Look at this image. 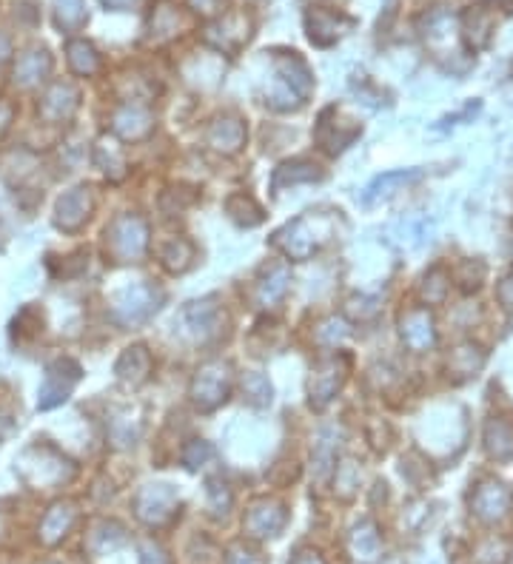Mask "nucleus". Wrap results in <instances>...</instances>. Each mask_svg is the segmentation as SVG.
Here are the masks:
<instances>
[{"instance_id": "nucleus-28", "label": "nucleus", "mask_w": 513, "mask_h": 564, "mask_svg": "<svg viewBox=\"0 0 513 564\" xmlns=\"http://www.w3.org/2000/svg\"><path fill=\"white\" fill-rule=\"evenodd\" d=\"M485 448L496 462H508L513 456V425L505 419H491L485 428Z\"/></svg>"}, {"instance_id": "nucleus-16", "label": "nucleus", "mask_w": 513, "mask_h": 564, "mask_svg": "<svg viewBox=\"0 0 513 564\" xmlns=\"http://www.w3.org/2000/svg\"><path fill=\"white\" fill-rule=\"evenodd\" d=\"M52 72V57L46 49H29L18 57L15 69H12V83L18 89H35Z\"/></svg>"}, {"instance_id": "nucleus-2", "label": "nucleus", "mask_w": 513, "mask_h": 564, "mask_svg": "<svg viewBox=\"0 0 513 564\" xmlns=\"http://www.w3.org/2000/svg\"><path fill=\"white\" fill-rule=\"evenodd\" d=\"M149 248V226L140 214H120L106 228V251L117 263H134Z\"/></svg>"}, {"instance_id": "nucleus-32", "label": "nucleus", "mask_w": 513, "mask_h": 564, "mask_svg": "<svg viewBox=\"0 0 513 564\" xmlns=\"http://www.w3.org/2000/svg\"><path fill=\"white\" fill-rule=\"evenodd\" d=\"M177 29H180V15H177V9L171 6L169 0H160V3L154 6L152 35L154 38H171V35H177Z\"/></svg>"}, {"instance_id": "nucleus-33", "label": "nucleus", "mask_w": 513, "mask_h": 564, "mask_svg": "<svg viewBox=\"0 0 513 564\" xmlns=\"http://www.w3.org/2000/svg\"><path fill=\"white\" fill-rule=\"evenodd\" d=\"M351 542H354V553H357V559H362V562H371V559H377V553H380V536H377L374 525L362 522V525L354 527V536H351Z\"/></svg>"}, {"instance_id": "nucleus-27", "label": "nucleus", "mask_w": 513, "mask_h": 564, "mask_svg": "<svg viewBox=\"0 0 513 564\" xmlns=\"http://www.w3.org/2000/svg\"><path fill=\"white\" fill-rule=\"evenodd\" d=\"M157 257H160V263H163L166 271L183 274L191 265V260H194V248L183 237H169V240H163V243L157 245Z\"/></svg>"}, {"instance_id": "nucleus-3", "label": "nucleus", "mask_w": 513, "mask_h": 564, "mask_svg": "<svg viewBox=\"0 0 513 564\" xmlns=\"http://www.w3.org/2000/svg\"><path fill=\"white\" fill-rule=\"evenodd\" d=\"M231 394V365L223 359H209L206 365L197 368L191 379V402L200 411H214L220 408Z\"/></svg>"}, {"instance_id": "nucleus-9", "label": "nucleus", "mask_w": 513, "mask_h": 564, "mask_svg": "<svg viewBox=\"0 0 513 564\" xmlns=\"http://www.w3.org/2000/svg\"><path fill=\"white\" fill-rule=\"evenodd\" d=\"M345 382V359L342 357H323L314 371H311V379H308V402L314 408H325L337 391Z\"/></svg>"}, {"instance_id": "nucleus-44", "label": "nucleus", "mask_w": 513, "mask_h": 564, "mask_svg": "<svg viewBox=\"0 0 513 564\" xmlns=\"http://www.w3.org/2000/svg\"><path fill=\"white\" fill-rule=\"evenodd\" d=\"M143 564H169V556H166V550L160 545H149L143 547Z\"/></svg>"}, {"instance_id": "nucleus-21", "label": "nucleus", "mask_w": 513, "mask_h": 564, "mask_svg": "<svg viewBox=\"0 0 513 564\" xmlns=\"http://www.w3.org/2000/svg\"><path fill=\"white\" fill-rule=\"evenodd\" d=\"M75 519V502H55L52 508L46 510L43 522H40V539H43V545H57V542L69 533V527L75 525Z\"/></svg>"}, {"instance_id": "nucleus-18", "label": "nucleus", "mask_w": 513, "mask_h": 564, "mask_svg": "<svg viewBox=\"0 0 513 564\" xmlns=\"http://www.w3.org/2000/svg\"><path fill=\"white\" fill-rule=\"evenodd\" d=\"M285 525V508L280 502H268L260 499L254 502L246 516V530L254 539H266V536H277Z\"/></svg>"}, {"instance_id": "nucleus-47", "label": "nucleus", "mask_w": 513, "mask_h": 564, "mask_svg": "<svg viewBox=\"0 0 513 564\" xmlns=\"http://www.w3.org/2000/svg\"><path fill=\"white\" fill-rule=\"evenodd\" d=\"M294 564H323V559H320L317 553H300V556L294 559Z\"/></svg>"}, {"instance_id": "nucleus-41", "label": "nucleus", "mask_w": 513, "mask_h": 564, "mask_svg": "<svg viewBox=\"0 0 513 564\" xmlns=\"http://www.w3.org/2000/svg\"><path fill=\"white\" fill-rule=\"evenodd\" d=\"M357 479H360V468H357V462H342L340 468H337V488H345V493H351V490H354Z\"/></svg>"}, {"instance_id": "nucleus-6", "label": "nucleus", "mask_w": 513, "mask_h": 564, "mask_svg": "<svg viewBox=\"0 0 513 564\" xmlns=\"http://www.w3.org/2000/svg\"><path fill=\"white\" fill-rule=\"evenodd\" d=\"M80 374H83V371H80V365H77L75 359L63 357L49 362L38 391L40 411H52L57 405H63V402L69 399V394L75 391L77 382H80Z\"/></svg>"}, {"instance_id": "nucleus-20", "label": "nucleus", "mask_w": 513, "mask_h": 564, "mask_svg": "<svg viewBox=\"0 0 513 564\" xmlns=\"http://www.w3.org/2000/svg\"><path fill=\"white\" fill-rule=\"evenodd\" d=\"M114 371H117V379L123 385H132V388L134 385H143L152 374V354L146 351V345H132V348H126L120 354Z\"/></svg>"}, {"instance_id": "nucleus-12", "label": "nucleus", "mask_w": 513, "mask_h": 564, "mask_svg": "<svg viewBox=\"0 0 513 564\" xmlns=\"http://www.w3.org/2000/svg\"><path fill=\"white\" fill-rule=\"evenodd\" d=\"M77 103H80V94H77L75 86L66 83V80H55V83H49V89L40 97L38 114L52 126L66 123L77 112Z\"/></svg>"}, {"instance_id": "nucleus-38", "label": "nucleus", "mask_w": 513, "mask_h": 564, "mask_svg": "<svg viewBox=\"0 0 513 564\" xmlns=\"http://www.w3.org/2000/svg\"><path fill=\"white\" fill-rule=\"evenodd\" d=\"M211 459V445L209 442H203V439H191L189 445L183 448V465L191 470H197L203 462H209Z\"/></svg>"}, {"instance_id": "nucleus-42", "label": "nucleus", "mask_w": 513, "mask_h": 564, "mask_svg": "<svg viewBox=\"0 0 513 564\" xmlns=\"http://www.w3.org/2000/svg\"><path fill=\"white\" fill-rule=\"evenodd\" d=\"M186 3L203 18H217V15H223V3L226 0H186Z\"/></svg>"}, {"instance_id": "nucleus-29", "label": "nucleus", "mask_w": 513, "mask_h": 564, "mask_svg": "<svg viewBox=\"0 0 513 564\" xmlns=\"http://www.w3.org/2000/svg\"><path fill=\"white\" fill-rule=\"evenodd\" d=\"M485 362V351L474 345V342H462L459 348H454V354L448 359V371L456 376V379H468L474 376Z\"/></svg>"}, {"instance_id": "nucleus-25", "label": "nucleus", "mask_w": 513, "mask_h": 564, "mask_svg": "<svg viewBox=\"0 0 513 564\" xmlns=\"http://www.w3.org/2000/svg\"><path fill=\"white\" fill-rule=\"evenodd\" d=\"M323 180V171L320 166L308 163V160H297V163H285L280 169L274 171V180H271V188L274 191H283L288 186H300V183H317Z\"/></svg>"}, {"instance_id": "nucleus-40", "label": "nucleus", "mask_w": 513, "mask_h": 564, "mask_svg": "<svg viewBox=\"0 0 513 564\" xmlns=\"http://www.w3.org/2000/svg\"><path fill=\"white\" fill-rule=\"evenodd\" d=\"M345 334H348V328H345V325H342L337 317H331V320H325L323 325H320V331H317V339H320L323 345H331V348H334V345H337V342H340Z\"/></svg>"}, {"instance_id": "nucleus-35", "label": "nucleus", "mask_w": 513, "mask_h": 564, "mask_svg": "<svg viewBox=\"0 0 513 564\" xmlns=\"http://www.w3.org/2000/svg\"><path fill=\"white\" fill-rule=\"evenodd\" d=\"M243 394H246L248 405H254V408H266L271 405V382H268V376L263 374H246L243 376Z\"/></svg>"}, {"instance_id": "nucleus-39", "label": "nucleus", "mask_w": 513, "mask_h": 564, "mask_svg": "<svg viewBox=\"0 0 513 564\" xmlns=\"http://www.w3.org/2000/svg\"><path fill=\"white\" fill-rule=\"evenodd\" d=\"M348 314L360 322L374 320L380 314V300H374V297H354V300L348 302Z\"/></svg>"}, {"instance_id": "nucleus-15", "label": "nucleus", "mask_w": 513, "mask_h": 564, "mask_svg": "<svg viewBox=\"0 0 513 564\" xmlns=\"http://www.w3.org/2000/svg\"><path fill=\"white\" fill-rule=\"evenodd\" d=\"M399 334H402V342L414 351V354H422L428 351L434 342H437V328H434V320L425 308H414L408 311L402 322H399Z\"/></svg>"}, {"instance_id": "nucleus-13", "label": "nucleus", "mask_w": 513, "mask_h": 564, "mask_svg": "<svg viewBox=\"0 0 513 564\" xmlns=\"http://www.w3.org/2000/svg\"><path fill=\"white\" fill-rule=\"evenodd\" d=\"M137 516L146 522V525H163L166 519H171V513L177 508V499L171 493L169 485H149L137 493Z\"/></svg>"}, {"instance_id": "nucleus-8", "label": "nucleus", "mask_w": 513, "mask_h": 564, "mask_svg": "<svg viewBox=\"0 0 513 564\" xmlns=\"http://www.w3.org/2000/svg\"><path fill=\"white\" fill-rule=\"evenodd\" d=\"M248 38H251V20L246 18V12H228L206 26V43L223 55H234Z\"/></svg>"}, {"instance_id": "nucleus-45", "label": "nucleus", "mask_w": 513, "mask_h": 564, "mask_svg": "<svg viewBox=\"0 0 513 564\" xmlns=\"http://www.w3.org/2000/svg\"><path fill=\"white\" fill-rule=\"evenodd\" d=\"M12 120H15V106H12L9 100H3V97H0V134L12 126Z\"/></svg>"}, {"instance_id": "nucleus-48", "label": "nucleus", "mask_w": 513, "mask_h": 564, "mask_svg": "<svg viewBox=\"0 0 513 564\" xmlns=\"http://www.w3.org/2000/svg\"><path fill=\"white\" fill-rule=\"evenodd\" d=\"M109 3H126V0H109Z\"/></svg>"}, {"instance_id": "nucleus-43", "label": "nucleus", "mask_w": 513, "mask_h": 564, "mask_svg": "<svg viewBox=\"0 0 513 564\" xmlns=\"http://www.w3.org/2000/svg\"><path fill=\"white\" fill-rule=\"evenodd\" d=\"M228 564H266V559L260 553L248 550V547L237 545L231 547V553H228Z\"/></svg>"}, {"instance_id": "nucleus-26", "label": "nucleus", "mask_w": 513, "mask_h": 564, "mask_svg": "<svg viewBox=\"0 0 513 564\" xmlns=\"http://www.w3.org/2000/svg\"><path fill=\"white\" fill-rule=\"evenodd\" d=\"M66 60H69V69L77 77H92L100 69V55L97 49L83 38H72L66 43Z\"/></svg>"}, {"instance_id": "nucleus-24", "label": "nucleus", "mask_w": 513, "mask_h": 564, "mask_svg": "<svg viewBox=\"0 0 513 564\" xmlns=\"http://www.w3.org/2000/svg\"><path fill=\"white\" fill-rule=\"evenodd\" d=\"M288 282H291V271H288V265L277 263L271 265L263 271V277L257 282V291H254V297H257V305L260 308H268V305H274V302L283 300V294L288 291Z\"/></svg>"}, {"instance_id": "nucleus-23", "label": "nucleus", "mask_w": 513, "mask_h": 564, "mask_svg": "<svg viewBox=\"0 0 513 564\" xmlns=\"http://www.w3.org/2000/svg\"><path fill=\"white\" fill-rule=\"evenodd\" d=\"M305 26H308V38L314 40L317 46H331L342 35V26H351V23L342 18V15H334V12L311 9L305 15Z\"/></svg>"}, {"instance_id": "nucleus-4", "label": "nucleus", "mask_w": 513, "mask_h": 564, "mask_svg": "<svg viewBox=\"0 0 513 564\" xmlns=\"http://www.w3.org/2000/svg\"><path fill=\"white\" fill-rule=\"evenodd\" d=\"M160 305H163V291L152 282L140 280L129 285V288H123L114 297L112 311L120 325H140V322L154 317Z\"/></svg>"}, {"instance_id": "nucleus-36", "label": "nucleus", "mask_w": 513, "mask_h": 564, "mask_svg": "<svg viewBox=\"0 0 513 564\" xmlns=\"http://www.w3.org/2000/svg\"><path fill=\"white\" fill-rule=\"evenodd\" d=\"M451 291V277L445 274V268H434L431 274H425L422 280V297L425 302H442Z\"/></svg>"}, {"instance_id": "nucleus-34", "label": "nucleus", "mask_w": 513, "mask_h": 564, "mask_svg": "<svg viewBox=\"0 0 513 564\" xmlns=\"http://www.w3.org/2000/svg\"><path fill=\"white\" fill-rule=\"evenodd\" d=\"M86 20L83 0H55V23L63 32H77Z\"/></svg>"}, {"instance_id": "nucleus-11", "label": "nucleus", "mask_w": 513, "mask_h": 564, "mask_svg": "<svg viewBox=\"0 0 513 564\" xmlns=\"http://www.w3.org/2000/svg\"><path fill=\"white\" fill-rule=\"evenodd\" d=\"M511 505V490H508V485L496 482V479L482 482V485L474 490V496H471V510H474L476 519H482L485 525L502 522V519L511 513Z\"/></svg>"}, {"instance_id": "nucleus-5", "label": "nucleus", "mask_w": 513, "mask_h": 564, "mask_svg": "<svg viewBox=\"0 0 513 564\" xmlns=\"http://www.w3.org/2000/svg\"><path fill=\"white\" fill-rule=\"evenodd\" d=\"M72 470H75L72 462L63 453H57L55 448H49V445H35V448H29V451L23 453V459H20V476L29 485H40V488L69 479Z\"/></svg>"}, {"instance_id": "nucleus-19", "label": "nucleus", "mask_w": 513, "mask_h": 564, "mask_svg": "<svg viewBox=\"0 0 513 564\" xmlns=\"http://www.w3.org/2000/svg\"><path fill=\"white\" fill-rule=\"evenodd\" d=\"M206 140L220 154H237L246 143V126L240 117H217L206 132Z\"/></svg>"}, {"instance_id": "nucleus-30", "label": "nucleus", "mask_w": 513, "mask_h": 564, "mask_svg": "<svg viewBox=\"0 0 513 564\" xmlns=\"http://www.w3.org/2000/svg\"><path fill=\"white\" fill-rule=\"evenodd\" d=\"M226 214L237 226L254 228L263 223V208L257 206V200L251 194H231L226 200Z\"/></svg>"}, {"instance_id": "nucleus-14", "label": "nucleus", "mask_w": 513, "mask_h": 564, "mask_svg": "<svg viewBox=\"0 0 513 564\" xmlns=\"http://www.w3.org/2000/svg\"><path fill=\"white\" fill-rule=\"evenodd\" d=\"M154 129L152 112L143 103H123L112 114V132L123 140H143Z\"/></svg>"}, {"instance_id": "nucleus-37", "label": "nucleus", "mask_w": 513, "mask_h": 564, "mask_svg": "<svg viewBox=\"0 0 513 564\" xmlns=\"http://www.w3.org/2000/svg\"><path fill=\"white\" fill-rule=\"evenodd\" d=\"M209 508L214 516H226L228 508H231V490L220 479L209 482Z\"/></svg>"}, {"instance_id": "nucleus-31", "label": "nucleus", "mask_w": 513, "mask_h": 564, "mask_svg": "<svg viewBox=\"0 0 513 564\" xmlns=\"http://www.w3.org/2000/svg\"><path fill=\"white\" fill-rule=\"evenodd\" d=\"M95 163L100 166V171L109 177V180H123L126 177V160H123V151L112 140H100L95 146Z\"/></svg>"}, {"instance_id": "nucleus-1", "label": "nucleus", "mask_w": 513, "mask_h": 564, "mask_svg": "<svg viewBox=\"0 0 513 564\" xmlns=\"http://www.w3.org/2000/svg\"><path fill=\"white\" fill-rule=\"evenodd\" d=\"M337 214L334 211H308L303 217H297L294 223H288L274 234V245L291 260H308L311 254H317L323 245L334 240L337 231Z\"/></svg>"}, {"instance_id": "nucleus-7", "label": "nucleus", "mask_w": 513, "mask_h": 564, "mask_svg": "<svg viewBox=\"0 0 513 564\" xmlns=\"http://www.w3.org/2000/svg\"><path fill=\"white\" fill-rule=\"evenodd\" d=\"M226 314L220 311V305L214 300H197L189 302L180 311V331L191 339V342H209V339L220 337Z\"/></svg>"}, {"instance_id": "nucleus-10", "label": "nucleus", "mask_w": 513, "mask_h": 564, "mask_svg": "<svg viewBox=\"0 0 513 564\" xmlns=\"http://www.w3.org/2000/svg\"><path fill=\"white\" fill-rule=\"evenodd\" d=\"M95 211V194L89 186L69 188L55 206V226L63 231H80Z\"/></svg>"}, {"instance_id": "nucleus-17", "label": "nucleus", "mask_w": 513, "mask_h": 564, "mask_svg": "<svg viewBox=\"0 0 513 564\" xmlns=\"http://www.w3.org/2000/svg\"><path fill=\"white\" fill-rule=\"evenodd\" d=\"M274 66H277V77L305 103V97L314 92V77H311V69L303 57L297 52H291V55L285 52V55L274 57Z\"/></svg>"}, {"instance_id": "nucleus-22", "label": "nucleus", "mask_w": 513, "mask_h": 564, "mask_svg": "<svg viewBox=\"0 0 513 564\" xmlns=\"http://www.w3.org/2000/svg\"><path fill=\"white\" fill-rule=\"evenodd\" d=\"M362 126L360 123H354V126H348V129H342V123H337V120H328V112H323V117H320V123H317V132H314V137H317V143L323 146L328 154H340V151H345L357 137H360Z\"/></svg>"}, {"instance_id": "nucleus-46", "label": "nucleus", "mask_w": 513, "mask_h": 564, "mask_svg": "<svg viewBox=\"0 0 513 564\" xmlns=\"http://www.w3.org/2000/svg\"><path fill=\"white\" fill-rule=\"evenodd\" d=\"M499 300L505 302V308H513V277H508V280L499 285Z\"/></svg>"}]
</instances>
